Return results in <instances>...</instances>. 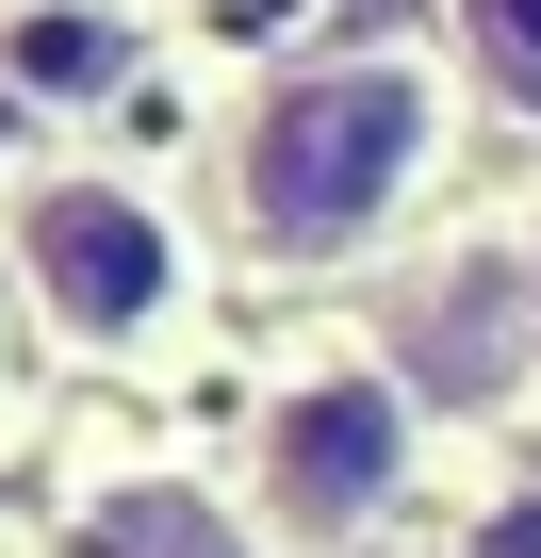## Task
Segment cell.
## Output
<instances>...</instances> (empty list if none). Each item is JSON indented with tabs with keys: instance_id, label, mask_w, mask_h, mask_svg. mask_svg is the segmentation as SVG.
Here are the masks:
<instances>
[{
	"instance_id": "cell-1",
	"label": "cell",
	"mask_w": 541,
	"mask_h": 558,
	"mask_svg": "<svg viewBox=\"0 0 541 558\" xmlns=\"http://www.w3.org/2000/svg\"><path fill=\"white\" fill-rule=\"evenodd\" d=\"M427 165H443V66L427 50H312L230 116V214L262 263L378 246Z\"/></svg>"
},
{
	"instance_id": "cell-2",
	"label": "cell",
	"mask_w": 541,
	"mask_h": 558,
	"mask_svg": "<svg viewBox=\"0 0 541 558\" xmlns=\"http://www.w3.org/2000/svg\"><path fill=\"white\" fill-rule=\"evenodd\" d=\"M17 296L66 329V345H148L164 313H181V214L148 197V181H115V165H34L17 181Z\"/></svg>"
},
{
	"instance_id": "cell-3",
	"label": "cell",
	"mask_w": 541,
	"mask_h": 558,
	"mask_svg": "<svg viewBox=\"0 0 541 558\" xmlns=\"http://www.w3.org/2000/svg\"><path fill=\"white\" fill-rule=\"evenodd\" d=\"M410 427H427V395L394 362H296L262 395V509L296 542H361L410 493Z\"/></svg>"
},
{
	"instance_id": "cell-4",
	"label": "cell",
	"mask_w": 541,
	"mask_h": 558,
	"mask_svg": "<svg viewBox=\"0 0 541 558\" xmlns=\"http://www.w3.org/2000/svg\"><path fill=\"white\" fill-rule=\"evenodd\" d=\"M394 378L443 395V411H508L541 378V263L525 246H459L394 296Z\"/></svg>"
},
{
	"instance_id": "cell-5",
	"label": "cell",
	"mask_w": 541,
	"mask_h": 558,
	"mask_svg": "<svg viewBox=\"0 0 541 558\" xmlns=\"http://www.w3.org/2000/svg\"><path fill=\"white\" fill-rule=\"evenodd\" d=\"M0 66H17V99H99L132 66V34H115V0H17L0 17Z\"/></svg>"
},
{
	"instance_id": "cell-6",
	"label": "cell",
	"mask_w": 541,
	"mask_h": 558,
	"mask_svg": "<svg viewBox=\"0 0 541 558\" xmlns=\"http://www.w3.org/2000/svg\"><path fill=\"white\" fill-rule=\"evenodd\" d=\"M459 66H476V99L541 116V0H459Z\"/></svg>"
},
{
	"instance_id": "cell-7",
	"label": "cell",
	"mask_w": 541,
	"mask_h": 558,
	"mask_svg": "<svg viewBox=\"0 0 541 558\" xmlns=\"http://www.w3.org/2000/svg\"><path fill=\"white\" fill-rule=\"evenodd\" d=\"M99 558H246V525L197 509V493H132V509L99 525Z\"/></svg>"
},
{
	"instance_id": "cell-8",
	"label": "cell",
	"mask_w": 541,
	"mask_h": 558,
	"mask_svg": "<svg viewBox=\"0 0 541 558\" xmlns=\"http://www.w3.org/2000/svg\"><path fill=\"white\" fill-rule=\"evenodd\" d=\"M525 263H541V230H525Z\"/></svg>"
}]
</instances>
